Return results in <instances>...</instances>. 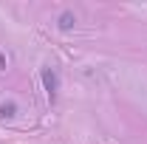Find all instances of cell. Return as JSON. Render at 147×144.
Wrapping results in <instances>:
<instances>
[{
    "label": "cell",
    "instance_id": "6da1fadb",
    "mask_svg": "<svg viewBox=\"0 0 147 144\" xmlns=\"http://www.w3.org/2000/svg\"><path fill=\"white\" fill-rule=\"evenodd\" d=\"M40 79H42V88H45L48 102H54V99H57V88H59V76H57V71H54V68H42V71H40Z\"/></svg>",
    "mask_w": 147,
    "mask_h": 144
},
{
    "label": "cell",
    "instance_id": "7a4b0ae2",
    "mask_svg": "<svg viewBox=\"0 0 147 144\" xmlns=\"http://www.w3.org/2000/svg\"><path fill=\"white\" fill-rule=\"evenodd\" d=\"M74 23H76V17H74L71 11H62V14H59V28H62V31H71Z\"/></svg>",
    "mask_w": 147,
    "mask_h": 144
},
{
    "label": "cell",
    "instance_id": "3957f363",
    "mask_svg": "<svg viewBox=\"0 0 147 144\" xmlns=\"http://www.w3.org/2000/svg\"><path fill=\"white\" fill-rule=\"evenodd\" d=\"M14 113H17V105H14V102H3V105H0V116H3V119H11Z\"/></svg>",
    "mask_w": 147,
    "mask_h": 144
},
{
    "label": "cell",
    "instance_id": "277c9868",
    "mask_svg": "<svg viewBox=\"0 0 147 144\" xmlns=\"http://www.w3.org/2000/svg\"><path fill=\"white\" fill-rule=\"evenodd\" d=\"M6 68V54H0V71Z\"/></svg>",
    "mask_w": 147,
    "mask_h": 144
}]
</instances>
